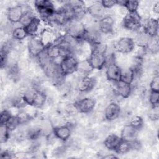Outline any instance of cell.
<instances>
[{"label": "cell", "instance_id": "obj_6", "mask_svg": "<svg viewBox=\"0 0 159 159\" xmlns=\"http://www.w3.org/2000/svg\"><path fill=\"white\" fill-rule=\"evenodd\" d=\"M135 46L132 38L122 37L114 43V48L116 52L127 54L133 51Z\"/></svg>", "mask_w": 159, "mask_h": 159}, {"label": "cell", "instance_id": "obj_22", "mask_svg": "<svg viewBox=\"0 0 159 159\" xmlns=\"http://www.w3.org/2000/svg\"><path fill=\"white\" fill-rule=\"evenodd\" d=\"M136 34L134 37L132 39L135 45L139 46V47H147L151 37L147 35L143 31H137L136 32Z\"/></svg>", "mask_w": 159, "mask_h": 159}, {"label": "cell", "instance_id": "obj_9", "mask_svg": "<svg viewBox=\"0 0 159 159\" xmlns=\"http://www.w3.org/2000/svg\"><path fill=\"white\" fill-rule=\"evenodd\" d=\"M142 26L143 27V31L151 37L158 36V21L154 18L147 17L142 20Z\"/></svg>", "mask_w": 159, "mask_h": 159}, {"label": "cell", "instance_id": "obj_39", "mask_svg": "<svg viewBox=\"0 0 159 159\" xmlns=\"http://www.w3.org/2000/svg\"><path fill=\"white\" fill-rule=\"evenodd\" d=\"M102 5L106 9H111L113 8L116 5H117V1H109V0H103L101 1Z\"/></svg>", "mask_w": 159, "mask_h": 159}, {"label": "cell", "instance_id": "obj_1", "mask_svg": "<svg viewBox=\"0 0 159 159\" xmlns=\"http://www.w3.org/2000/svg\"><path fill=\"white\" fill-rule=\"evenodd\" d=\"M63 27L66 35L78 40H84L86 32V28L81 20L73 19L68 21Z\"/></svg>", "mask_w": 159, "mask_h": 159}, {"label": "cell", "instance_id": "obj_15", "mask_svg": "<svg viewBox=\"0 0 159 159\" xmlns=\"http://www.w3.org/2000/svg\"><path fill=\"white\" fill-rule=\"evenodd\" d=\"M106 10L101 4V1H95L86 7L87 12L96 19H100L106 15Z\"/></svg>", "mask_w": 159, "mask_h": 159}, {"label": "cell", "instance_id": "obj_26", "mask_svg": "<svg viewBox=\"0 0 159 159\" xmlns=\"http://www.w3.org/2000/svg\"><path fill=\"white\" fill-rule=\"evenodd\" d=\"M24 14L23 16L19 22V24L21 25L22 27H25L27 26L34 18L36 17L34 12L30 10L28 8L25 9L24 11Z\"/></svg>", "mask_w": 159, "mask_h": 159}, {"label": "cell", "instance_id": "obj_21", "mask_svg": "<svg viewBox=\"0 0 159 159\" xmlns=\"http://www.w3.org/2000/svg\"><path fill=\"white\" fill-rule=\"evenodd\" d=\"M93 70L94 69L90 65L88 59H84L78 61L76 72L81 75V76H88Z\"/></svg>", "mask_w": 159, "mask_h": 159}, {"label": "cell", "instance_id": "obj_24", "mask_svg": "<svg viewBox=\"0 0 159 159\" xmlns=\"http://www.w3.org/2000/svg\"><path fill=\"white\" fill-rule=\"evenodd\" d=\"M47 99V97L45 92L36 90L31 106L36 109L42 108L45 104Z\"/></svg>", "mask_w": 159, "mask_h": 159}, {"label": "cell", "instance_id": "obj_41", "mask_svg": "<svg viewBox=\"0 0 159 159\" xmlns=\"http://www.w3.org/2000/svg\"><path fill=\"white\" fill-rule=\"evenodd\" d=\"M152 9H153V12L155 14H158V12H159V2L158 1H156L154 2V4H153Z\"/></svg>", "mask_w": 159, "mask_h": 159}, {"label": "cell", "instance_id": "obj_28", "mask_svg": "<svg viewBox=\"0 0 159 159\" xmlns=\"http://www.w3.org/2000/svg\"><path fill=\"white\" fill-rule=\"evenodd\" d=\"M45 51L51 60L60 56V48L58 45L54 43L45 48Z\"/></svg>", "mask_w": 159, "mask_h": 159}, {"label": "cell", "instance_id": "obj_40", "mask_svg": "<svg viewBox=\"0 0 159 159\" xmlns=\"http://www.w3.org/2000/svg\"><path fill=\"white\" fill-rule=\"evenodd\" d=\"M1 158H12L15 157V153H13L12 152L9 150H4L1 153Z\"/></svg>", "mask_w": 159, "mask_h": 159}, {"label": "cell", "instance_id": "obj_30", "mask_svg": "<svg viewBox=\"0 0 159 159\" xmlns=\"http://www.w3.org/2000/svg\"><path fill=\"white\" fill-rule=\"evenodd\" d=\"M5 124L10 132L14 131L20 125L19 120L16 116H12Z\"/></svg>", "mask_w": 159, "mask_h": 159}, {"label": "cell", "instance_id": "obj_37", "mask_svg": "<svg viewBox=\"0 0 159 159\" xmlns=\"http://www.w3.org/2000/svg\"><path fill=\"white\" fill-rule=\"evenodd\" d=\"M12 116L10 110L3 109L0 114V124H5Z\"/></svg>", "mask_w": 159, "mask_h": 159}, {"label": "cell", "instance_id": "obj_4", "mask_svg": "<svg viewBox=\"0 0 159 159\" xmlns=\"http://www.w3.org/2000/svg\"><path fill=\"white\" fill-rule=\"evenodd\" d=\"M87 59L94 70H102L106 65V56L104 52L92 50Z\"/></svg>", "mask_w": 159, "mask_h": 159}, {"label": "cell", "instance_id": "obj_2", "mask_svg": "<svg viewBox=\"0 0 159 159\" xmlns=\"http://www.w3.org/2000/svg\"><path fill=\"white\" fill-rule=\"evenodd\" d=\"M142 17L137 11L128 12L123 18L122 27L130 32H137L142 27Z\"/></svg>", "mask_w": 159, "mask_h": 159}, {"label": "cell", "instance_id": "obj_36", "mask_svg": "<svg viewBox=\"0 0 159 159\" xmlns=\"http://www.w3.org/2000/svg\"><path fill=\"white\" fill-rule=\"evenodd\" d=\"M148 101L152 106H158L159 103V93L158 91H150L148 96Z\"/></svg>", "mask_w": 159, "mask_h": 159}, {"label": "cell", "instance_id": "obj_16", "mask_svg": "<svg viewBox=\"0 0 159 159\" xmlns=\"http://www.w3.org/2000/svg\"><path fill=\"white\" fill-rule=\"evenodd\" d=\"M72 130L71 124H69L67 122L65 125L55 127L53 129V134L58 140L66 142L70 138Z\"/></svg>", "mask_w": 159, "mask_h": 159}, {"label": "cell", "instance_id": "obj_35", "mask_svg": "<svg viewBox=\"0 0 159 159\" xmlns=\"http://www.w3.org/2000/svg\"><path fill=\"white\" fill-rule=\"evenodd\" d=\"M148 116L151 120L157 121L159 118V109L158 106H152L151 109L148 111Z\"/></svg>", "mask_w": 159, "mask_h": 159}, {"label": "cell", "instance_id": "obj_13", "mask_svg": "<svg viewBox=\"0 0 159 159\" xmlns=\"http://www.w3.org/2000/svg\"><path fill=\"white\" fill-rule=\"evenodd\" d=\"M105 67V75L107 80L112 82H116L120 80L121 68L115 62L108 63Z\"/></svg>", "mask_w": 159, "mask_h": 159}, {"label": "cell", "instance_id": "obj_33", "mask_svg": "<svg viewBox=\"0 0 159 159\" xmlns=\"http://www.w3.org/2000/svg\"><path fill=\"white\" fill-rule=\"evenodd\" d=\"M10 131L6 124H0V142L1 143H5L9 138Z\"/></svg>", "mask_w": 159, "mask_h": 159}, {"label": "cell", "instance_id": "obj_27", "mask_svg": "<svg viewBox=\"0 0 159 159\" xmlns=\"http://www.w3.org/2000/svg\"><path fill=\"white\" fill-rule=\"evenodd\" d=\"M131 150H133L132 142H127L122 139L115 152L119 154H126Z\"/></svg>", "mask_w": 159, "mask_h": 159}, {"label": "cell", "instance_id": "obj_20", "mask_svg": "<svg viewBox=\"0 0 159 159\" xmlns=\"http://www.w3.org/2000/svg\"><path fill=\"white\" fill-rule=\"evenodd\" d=\"M121 140L122 139L119 135L114 134H111L108 135L104 139V147L109 150L116 151Z\"/></svg>", "mask_w": 159, "mask_h": 159}, {"label": "cell", "instance_id": "obj_32", "mask_svg": "<svg viewBox=\"0 0 159 159\" xmlns=\"http://www.w3.org/2000/svg\"><path fill=\"white\" fill-rule=\"evenodd\" d=\"M124 6L126 8L128 12H137L139 7V2L135 0L125 1Z\"/></svg>", "mask_w": 159, "mask_h": 159}, {"label": "cell", "instance_id": "obj_7", "mask_svg": "<svg viewBox=\"0 0 159 159\" xmlns=\"http://www.w3.org/2000/svg\"><path fill=\"white\" fill-rule=\"evenodd\" d=\"M74 104L79 113L89 114L94 110L96 101L93 98L84 97L75 102Z\"/></svg>", "mask_w": 159, "mask_h": 159}, {"label": "cell", "instance_id": "obj_23", "mask_svg": "<svg viewBox=\"0 0 159 159\" xmlns=\"http://www.w3.org/2000/svg\"><path fill=\"white\" fill-rule=\"evenodd\" d=\"M41 22L40 20L38 17L34 18L27 26L24 27L29 36L32 37L39 35V29L40 27Z\"/></svg>", "mask_w": 159, "mask_h": 159}, {"label": "cell", "instance_id": "obj_12", "mask_svg": "<svg viewBox=\"0 0 159 159\" xmlns=\"http://www.w3.org/2000/svg\"><path fill=\"white\" fill-rule=\"evenodd\" d=\"M100 32L104 34H113L114 30L115 20L111 15H107L98 20Z\"/></svg>", "mask_w": 159, "mask_h": 159}, {"label": "cell", "instance_id": "obj_38", "mask_svg": "<svg viewBox=\"0 0 159 159\" xmlns=\"http://www.w3.org/2000/svg\"><path fill=\"white\" fill-rule=\"evenodd\" d=\"M150 91H159V76L158 75H154L150 82Z\"/></svg>", "mask_w": 159, "mask_h": 159}, {"label": "cell", "instance_id": "obj_18", "mask_svg": "<svg viewBox=\"0 0 159 159\" xmlns=\"http://www.w3.org/2000/svg\"><path fill=\"white\" fill-rule=\"evenodd\" d=\"M24 12V9L21 5H16L10 7L7 11V19L9 22L14 24L19 23Z\"/></svg>", "mask_w": 159, "mask_h": 159}, {"label": "cell", "instance_id": "obj_10", "mask_svg": "<svg viewBox=\"0 0 159 159\" xmlns=\"http://www.w3.org/2000/svg\"><path fill=\"white\" fill-rule=\"evenodd\" d=\"M97 82L95 78L85 76L78 81L76 89L83 93H86L93 90Z\"/></svg>", "mask_w": 159, "mask_h": 159}, {"label": "cell", "instance_id": "obj_31", "mask_svg": "<svg viewBox=\"0 0 159 159\" xmlns=\"http://www.w3.org/2000/svg\"><path fill=\"white\" fill-rule=\"evenodd\" d=\"M129 124L139 131L143 125V120L140 116H135L130 118Z\"/></svg>", "mask_w": 159, "mask_h": 159}, {"label": "cell", "instance_id": "obj_42", "mask_svg": "<svg viewBox=\"0 0 159 159\" xmlns=\"http://www.w3.org/2000/svg\"><path fill=\"white\" fill-rule=\"evenodd\" d=\"M102 158H107V159H112V158H117V157L115 155H114V154H112V153H106V155H103V157H102Z\"/></svg>", "mask_w": 159, "mask_h": 159}, {"label": "cell", "instance_id": "obj_19", "mask_svg": "<svg viewBox=\"0 0 159 159\" xmlns=\"http://www.w3.org/2000/svg\"><path fill=\"white\" fill-rule=\"evenodd\" d=\"M139 132L129 124H127L121 131L120 137L124 140L132 142L137 140Z\"/></svg>", "mask_w": 159, "mask_h": 159}, {"label": "cell", "instance_id": "obj_5", "mask_svg": "<svg viewBox=\"0 0 159 159\" xmlns=\"http://www.w3.org/2000/svg\"><path fill=\"white\" fill-rule=\"evenodd\" d=\"M78 60L74 55H68L62 60L60 68L62 73L65 75L68 76L73 75L77 71Z\"/></svg>", "mask_w": 159, "mask_h": 159}, {"label": "cell", "instance_id": "obj_3", "mask_svg": "<svg viewBox=\"0 0 159 159\" xmlns=\"http://www.w3.org/2000/svg\"><path fill=\"white\" fill-rule=\"evenodd\" d=\"M35 7L40 17L47 21L55 12L53 3L48 0H39L34 2Z\"/></svg>", "mask_w": 159, "mask_h": 159}, {"label": "cell", "instance_id": "obj_17", "mask_svg": "<svg viewBox=\"0 0 159 159\" xmlns=\"http://www.w3.org/2000/svg\"><path fill=\"white\" fill-rule=\"evenodd\" d=\"M39 35L45 48L54 44L57 39L60 37L57 35V34L54 30L50 29H45L42 30Z\"/></svg>", "mask_w": 159, "mask_h": 159}, {"label": "cell", "instance_id": "obj_14", "mask_svg": "<svg viewBox=\"0 0 159 159\" xmlns=\"http://www.w3.org/2000/svg\"><path fill=\"white\" fill-rule=\"evenodd\" d=\"M113 83H114L113 89L117 95L122 99H126L130 96L132 91V87L130 84L125 83L121 80Z\"/></svg>", "mask_w": 159, "mask_h": 159}, {"label": "cell", "instance_id": "obj_34", "mask_svg": "<svg viewBox=\"0 0 159 159\" xmlns=\"http://www.w3.org/2000/svg\"><path fill=\"white\" fill-rule=\"evenodd\" d=\"M50 120H51V122L54 128L65 125L67 123L65 120V118L60 115H55L53 116Z\"/></svg>", "mask_w": 159, "mask_h": 159}, {"label": "cell", "instance_id": "obj_29", "mask_svg": "<svg viewBox=\"0 0 159 159\" xmlns=\"http://www.w3.org/2000/svg\"><path fill=\"white\" fill-rule=\"evenodd\" d=\"M28 34L24 27H16L12 33V37L17 41H20L25 39Z\"/></svg>", "mask_w": 159, "mask_h": 159}, {"label": "cell", "instance_id": "obj_11", "mask_svg": "<svg viewBox=\"0 0 159 159\" xmlns=\"http://www.w3.org/2000/svg\"><path fill=\"white\" fill-rule=\"evenodd\" d=\"M121 113V108L119 104L116 102H109L104 110V118L109 121H112L119 117Z\"/></svg>", "mask_w": 159, "mask_h": 159}, {"label": "cell", "instance_id": "obj_25", "mask_svg": "<svg viewBox=\"0 0 159 159\" xmlns=\"http://www.w3.org/2000/svg\"><path fill=\"white\" fill-rule=\"evenodd\" d=\"M135 77L134 71L129 66L121 68L120 80L132 84Z\"/></svg>", "mask_w": 159, "mask_h": 159}, {"label": "cell", "instance_id": "obj_8", "mask_svg": "<svg viewBox=\"0 0 159 159\" xmlns=\"http://www.w3.org/2000/svg\"><path fill=\"white\" fill-rule=\"evenodd\" d=\"M39 35L30 37L27 43V49L29 54L33 58L37 57L41 52L45 50Z\"/></svg>", "mask_w": 159, "mask_h": 159}]
</instances>
